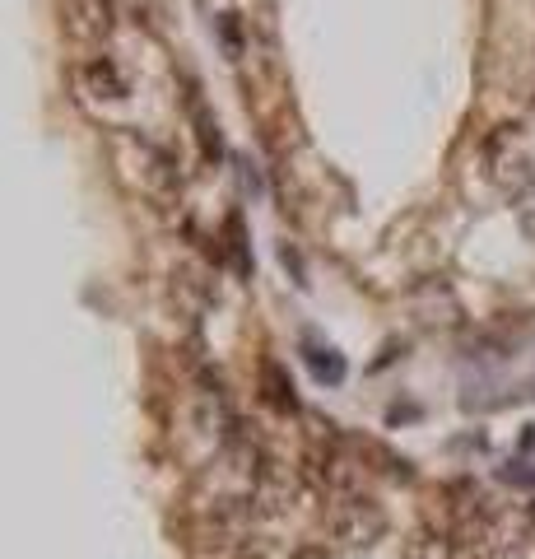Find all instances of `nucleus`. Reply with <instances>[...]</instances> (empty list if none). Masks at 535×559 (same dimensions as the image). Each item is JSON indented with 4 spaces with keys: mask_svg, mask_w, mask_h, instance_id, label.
I'll list each match as a JSON object with an SVG mask.
<instances>
[{
    "mask_svg": "<svg viewBox=\"0 0 535 559\" xmlns=\"http://www.w3.org/2000/svg\"><path fill=\"white\" fill-rule=\"evenodd\" d=\"M294 559H326V555H321V550L317 546H303V550H298V555Z\"/></svg>",
    "mask_w": 535,
    "mask_h": 559,
    "instance_id": "13",
    "label": "nucleus"
},
{
    "mask_svg": "<svg viewBox=\"0 0 535 559\" xmlns=\"http://www.w3.org/2000/svg\"><path fill=\"white\" fill-rule=\"evenodd\" d=\"M308 364L317 373V382H345V359L335 355V350H308Z\"/></svg>",
    "mask_w": 535,
    "mask_h": 559,
    "instance_id": "9",
    "label": "nucleus"
},
{
    "mask_svg": "<svg viewBox=\"0 0 535 559\" xmlns=\"http://www.w3.org/2000/svg\"><path fill=\"white\" fill-rule=\"evenodd\" d=\"M387 536V513L377 504L373 494H340L331 504V541L335 550H345V555H363V550H373L377 541Z\"/></svg>",
    "mask_w": 535,
    "mask_h": 559,
    "instance_id": "2",
    "label": "nucleus"
},
{
    "mask_svg": "<svg viewBox=\"0 0 535 559\" xmlns=\"http://www.w3.org/2000/svg\"><path fill=\"white\" fill-rule=\"evenodd\" d=\"M219 33H224L228 56H242V38H238V14H219Z\"/></svg>",
    "mask_w": 535,
    "mask_h": 559,
    "instance_id": "11",
    "label": "nucleus"
},
{
    "mask_svg": "<svg viewBox=\"0 0 535 559\" xmlns=\"http://www.w3.org/2000/svg\"><path fill=\"white\" fill-rule=\"evenodd\" d=\"M80 94L89 98H126V80H121V70L112 56H89L80 66Z\"/></svg>",
    "mask_w": 535,
    "mask_h": 559,
    "instance_id": "5",
    "label": "nucleus"
},
{
    "mask_svg": "<svg viewBox=\"0 0 535 559\" xmlns=\"http://www.w3.org/2000/svg\"><path fill=\"white\" fill-rule=\"evenodd\" d=\"M261 387H266V401L280 410H298V396H294V382L284 378L280 359H261Z\"/></svg>",
    "mask_w": 535,
    "mask_h": 559,
    "instance_id": "8",
    "label": "nucleus"
},
{
    "mask_svg": "<svg viewBox=\"0 0 535 559\" xmlns=\"http://www.w3.org/2000/svg\"><path fill=\"white\" fill-rule=\"evenodd\" d=\"M484 159H489V173L498 182L526 178V154H522V140H517V126H498L489 136V145H484Z\"/></svg>",
    "mask_w": 535,
    "mask_h": 559,
    "instance_id": "4",
    "label": "nucleus"
},
{
    "mask_svg": "<svg viewBox=\"0 0 535 559\" xmlns=\"http://www.w3.org/2000/svg\"><path fill=\"white\" fill-rule=\"evenodd\" d=\"M187 117H191V126H196L201 154L210 159V164H219V159H224V136H219V122L210 117V108H205V98H201L196 84H187Z\"/></svg>",
    "mask_w": 535,
    "mask_h": 559,
    "instance_id": "6",
    "label": "nucleus"
},
{
    "mask_svg": "<svg viewBox=\"0 0 535 559\" xmlns=\"http://www.w3.org/2000/svg\"><path fill=\"white\" fill-rule=\"evenodd\" d=\"M456 550V536L452 527H419L405 546V559H452Z\"/></svg>",
    "mask_w": 535,
    "mask_h": 559,
    "instance_id": "7",
    "label": "nucleus"
},
{
    "mask_svg": "<svg viewBox=\"0 0 535 559\" xmlns=\"http://www.w3.org/2000/svg\"><path fill=\"white\" fill-rule=\"evenodd\" d=\"M224 233H228V257H233V266L247 275V271H252V261H247V243H242V219H238V215H228Z\"/></svg>",
    "mask_w": 535,
    "mask_h": 559,
    "instance_id": "10",
    "label": "nucleus"
},
{
    "mask_svg": "<svg viewBox=\"0 0 535 559\" xmlns=\"http://www.w3.org/2000/svg\"><path fill=\"white\" fill-rule=\"evenodd\" d=\"M61 19L75 42H103L117 28V0H61Z\"/></svg>",
    "mask_w": 535,
    "mask_h": 559,
    "instance_id": "3",
    "label": "nucleus"
},
{
    "mask_svg": "<svg viewBox=\"0 0 535 559\" xmlns=\"http://www.w3.org/2000/svg\"><path fill=\"white\" fill-rule=\"evenodd\" d=\"M503 476H508V480H517V485H535V471H517V466H508Z\"/></svg>",
    "mask_w": 535,
    "mask_h": 559,
    "instance_id": "12",
    "label": "nucleus"
},
{
    "mask_svg": "<svg viewBox=\"0 0 535 559\" xmlns=\"http://www.w3.org/2000/svg\"><path fill=\"white\" fill-rule=\"evenodd\" d=\"M112 159H117L121 178L131 182L145 201L163 205V210L182 201V178H177L173 154L163 150V145H154L149 136L117 126V131H112Z\"/></svg>",
    "mask_w": 535,
    "mask_h": 559,
    "instance_id": "1",
    "label": "nucleus"
}]
</instances>
